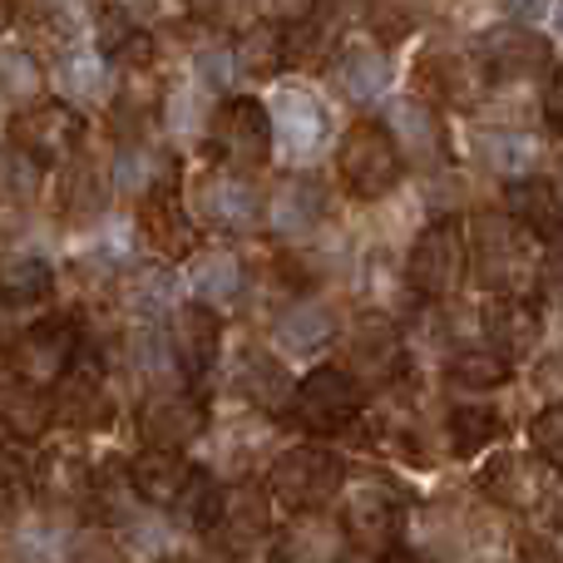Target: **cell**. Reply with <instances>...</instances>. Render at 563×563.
I'll use <instances>...</instances> for the list:
<instances>
[{
    "instance_id": "22",
    "label": "cell",
    "mask_w": 563,
    "mask_h": 563,
    "mask_svg": "<svg viewBox=\"0 0 563 563\" xmlns=\"http://www.w3.org/2000/svg\"><path fill=\"white\" fill-rule=\"evenodd\" d=\"M505 213L525 228L534 243L563 247V194L549 178H525L505 188Z\"/></svg>"
},
{
    "instance_id": "7",
    "label": "cell",
    "mask_w": 563,
    "mask_h": 563,
    "mask_svg": "<svg viewBox=\"0 0 563 563\" xmlns=\"http://www.w3.org/2000/svg\"><path fill=\"white\" fill-rule=\"evenodd\" d=\"M208 139L218 148V164L228 174H247V168H263L273 158V144H277V129H273V109L263 99H228L218 104L213 124H208Z\"/></svg>"
},
{
    "instance_id": "51",
    "label": "cell",
    "mask_w": 563,
    "mask_h": 563,
    "mask_svg": "<svg viewBox=\"0 0 563 563\" xmlns=\"http://www.w3.org/2000/svg\"><path fill=\"white\" fill-rule=\"evenodd\" d=\"M386 563H435L430 554H416V549H396V554H386Z\"/></svg>"
},
{
    "instance_id": "32",
    "label": "cell",
    "mask_w": 563,
    "mask_h": 563,
    "mask_svg": "<svg viewBox=\"0 0 563 563\" xmlns=\"http://www.w3.org/2000/svg\"><path fill=\"white\" fill-rule=\"evenodd\" d=\"M346 529L331 525L327 515H301L287 534L277 539V563H341Z\"/></svg>"
},
{
    "instance_id": "11",
    "label": "cell",
    "mask_w": 563,
    "mask_h": 563,
    "mask_svg": "<svg viewBox=\"0 0 563 563\" xmlns=\"http://www.w3.org/2000/svg\"><path fill=\"white\" fill-rule=\"evenodd\" d=\"M341 529L346 544L361 549L366 559L376 554H396V534H400V499L386 485H356L341 499Z\"/></svg>"
},
{
    "instance_id": "29",
    "label": "cell",
    "mask_w": 563,
    "mask_h": 563,
    "mask_svg": "<svg viewBox=\"0 0 563 563\" xmlns=\"http://www.w3.org/2000/svg\"><path fill=\"white\" fill-rule=\"evenodd\" d=\"M475 154L489 174H499L505 184H525L534 178L539 164V139L525 129H479L475 134Z\"/></svg>"
},
{
    "instance_id": "28",
    "label": "cell",
    "mask_w": 563,
    "mask_h": 563,
    "mask_svg": "<svg viewBox=\"0 0 563 563\" xmlns=\"http://www.w3.org/2000/svg\"><path fill=\"white\" fill-rule=\"evenodd\" d=\"M273 336L287 356H317V351H327L336 341V317L321 301H291L273 321Z\"/></svg>"
},
{
    "instance_id": "42",
    "label": "cell",
    "mask_w": 563,
    "mask_h": 563,
    "mask_svg": "<svg viewBox=\"0 0 563 563\" xmlns=\"http://www.w3.org/2000/svg\"><path fill=\"white\" fill-rule=\"evenodd\" d=\"M109 194H114V184H109V178H99V168L79 164L75 174H69V184H65V213L75 218V223L99 218L109 208Z\"/></svg>"
},
{
    "instance_id": "34",
    "label": "cell",
    "mask_w": 563,
    "mask_h": 563,
    "mask_svg": "<svg viewBox=\"0 0 563 563\" xmlns=\"http://www.w3.org/2000/svg\"><path fill=\"white\" fill-rule=\"evenodd\" d=\"M277 525V499L267 485H238L233 495H228V515H223V529L233 539H253V544H263L267 534H273Z\"/></svg>"
},
{
    "instance_id": "23",
    "label": "cell",
    "mask_w": 563,
    "mask_h": 563,
    "mask_svg": "<svg viewBox=\"0 0 563 563\" xmlns=\"http://www.w3.org/2000/svg\"><path fill=\"white\" fill-rule=\"evenodd\" d=\"M233 390L247 400V406H257V410H291V396H297L287 366H282L273 351H263V346L238 351V361H233Z\"/></svg>"
},
{
    "instance_id": "40",
    "label": "cell",
    "mask_w": 563,
    "mask_h": 563,
    "mask_svg": "<svg viewBox=\"0 0 563 563\" xmlns=\"http://www.w3.org/2000/svg\"><path fill=\"white\" fill-rule=\"evenodd\" d=\"M223 515H228L223 485H218L213 475H203V470H198V479L188 485V495L178 499L174 519H178L184 529H198V534H203V529H218V525H223Z\"/></svg>"
},
{
    "instance_id": "52",
    "label": "cell",
    "mask_w": 563,
    "mask_h": 563,
    "mask_svg": "<svg viewBox=\"0 0 563 563\" xmlns=\"http://www.w3.org/2000/svg\"><path fill=\"white\" fill-rule=\"evenodd\" d=\"M549 519H554V525H563V479H559L554 499H549Z\"/></svg>"
},
{
    "instance_id": "10",
    "label": "cell",
    "mask_w": 563,
    "mask_h": 563,
    "mask_svg": "<svg viewBox=\"0 0 563 563\" xmlns=\"http://www.w3.org/2000/svg\"><path fill=\"white\" fill-rule=\"evenodd\" d=\"M485 489L509 515H549V499H554L559 479L539 455H515V450H505V455L489 460Z\"/></svg>"
},
{
    "instance_id": "30",
    "label": "cell",
    "mask_w": 563,
    "mask_h": 563,
    "mask_svg": "<svg viewBox=\"0 0 563 563\" xmlns=\"http://www.w3.org/2000/svg\"><path fill=\"white\" fill-rule=\"evenodd\" d=\"M0 426H5L10 445H35V440L55 426V390H35V386H20V380H5Z\"/></svg>"
},
{
    "instance_id": "9",
    "label": "cell",
    "mask_w": 563,
    "mask_h": 563,
    "mask_svg": "<svg viewBox=\"0 0 563 563\" xmlns=\"http://www.w3.org/2000/svg\"><path fill=\"white\" fill-rule=\"evenodd\" d=\"M114 420V396L104 380V361L79 356V366L55 386V426H65L69 435H95Z\"/></svg>"
},
{
    "instance_id": "44",
    "label": "cell",
    "mask_w": 563,
    "mask_h": 563,
    "mask_svg": "<svg viewBox=\"0 0 563 563\" xmlns=\"http://www.w3.org/2000/svg\"><path fill=\"white\" fill-rule=\"evenodd\" d=\"M35 89H40V59L30 55V49L10 45L5 49V99L10 104H20V99L35 104Z\"/></svg>"
},
{
    "instance_id": "2",
    "label": "cell",
    "mask_w": 563,
    "mask_h": 563,
    "mask_svg": "<svg viewBox=\"0 0 563 563\" xmlns=\"http://www.w3.org/2000/svg\"><path fill=\"white\" fill-rule=\"evenodd\" d=\"M336 174H341V188L361 203H376V198L396 194L400 174H406V154L396 148L386 124L376 119H356V124L341 134V148H336Z\"/></svg>"
},
{
    "instance_id": "36",
    "label": "cell",
    "mask_w": 563,
    "mask_h": 563,
    "mask_svg": "<svg viewBox=\"0 0 563 563\" xmlns=\"http://www.w3.org/2000/svg\"><path fill=\"white\" fill-rule=\"evenodd\" d=\"M109 59L99 49H65L59 55V85L65 95H75L79 104L85 99H114V75H109Z\"/></svg>"
},
{
    "instance_id": "53",
    "label": "cell",
    "mask_w": 563,
    "mask_h": 563,
    "mask_svg": "<svg viewBox=\"0 0 563 563\" xmlns=\"http://www.w3.org/2000/svg\"><path fill=\"white\" fill-rule=\"evenodd\" d=\"M549 20H559V25H563V5H554V15H549Z\"/></svg>"
},
{
    "instance_id": "54",
    "label": "cell",
    "mask_w": 563,
    "mask_h": 563,
    "mask_svg": "<svg viewBox=\"0 0 563 563\" xmlns=\"http://www.w3.org/2000/svg\"><path fill=\"white\" fill-rule=\"evenodd\" d=\"M341 563H371V559H366V554H356V559H341Z\"/></svg>"
},
{
    "instance_id": "21",
    "label": "cell",
    "mask_w": 563,
    "mask_h": 563,
    "mask_svg": "<svg viewBox=\"0 0 563 563\" xmlns=\"http://www.w3.org/2000/svg\"><path fill=\"white\" fill-rule=\"evenodd\" d=\"M168 341H174V356H178L184 380L194 386V380L208 376V366H213L218 351H223V321H218V311L188 301V307H178L174 321H168Z\"/></svg>"
},
{
    "instance_id": "5",
    "label": "cell",
    "mask_w": 563,
    "mask_h": 563,
    "mask_svg": "<svg viewBox=\"0 0 563 563\" xmlns=\"http://www.w3.org/2000/svg\"><path fill=\"white\" fill-rule=\"evenodd\" d=\"M470 273V243H465V223L460 218H435L420 228V238L410 243L406 257V287L426 301H440L465 282Z\"/></svg>"
},
{
    "instance_id": "35",
    "label": "cell",
    "mask_w": 563,
    "mask_h": 563,
    "mask_svg": "<svg viewBox=\"0 0 563 563\" xmlns=\"http://www.w3.org/2000/svg\"><path fill=\"white\" fill-rule=\"evenodd\" d=\"M0 282H5V307L10 311H30V321H40V307H45L49 291H55V273H49V263H40V257H10Z\"/></svg>"
},
{
    "instance_id": "17",
    "label": "cell",
    "mask_w": 563,
    "mask_h": 563,
    "mask_svg": "<svg viewBox=\"0 0 563 563\" xmlns=\"http://www.w3.org/2000/svg\"><path fill=\"white\" fill-rule=\"evenodd\" d=\"M386 129L396 139V148L406 154V164L416 168H440L445 164V124H440L435 104H426L420 95H400L386 104Z\"/></svg>"
},
{
    "instance_id": "43",
    "label": "cell",
    "mask_w": 563,
    "mask_h": 563,
    "mask_svg": "<svg viewBox=\"0 0 563 563\" xmlns=\"http://www.w3.org/2000/svg\"><path fill=\"white\" fill-rule=\"evenodd\" d=\"M529 455H539L554 475H563V400L544 406L529 420Z\"/></svg>"
},
{
    "instance_id": "33",
    "label": "cell",
    "mask_w": 563,
    "mask_h": 563,
    "mask_svg": "<svg viewBox=\"0 0 563 563\" xmlns=\"http://www.w3.org/2000/svg\"><path fill=\"white\" fill-rule=\"evenodd\" d=\"M336 85L346 99H380L390 89V55L380 45H346L336 55Z\"/></svg>"
},
{
    "instance_id": "24",
    "label": "cell",
    "mask_w": 563,
    "mask_h": 563,
    "mask_svg": "<svg viewBox=\"0 0 563 563\" xmlns=\"http://www.w3.org/2000/svg\"><path fill=\"white\" fill-rule=\"evenodd\" d=\"M267 233L277 238H311L321 223V184L307 174H291L267 194V213H263Z\"/></svg>"
},
{
    "instance_id": "4",
    "label": "cell",
    "mask_w": 563,
    "mask_h": 563,
    "mask_svg": "<svg viewBox=\"0 0 563 563\" xmlns=\"http://www.w3.org/2000/svg\"><path fill=\"white\" fill-rule=\"evenodd\" d=\"M75 366H79L75 317H40V321H30L25 331L10 336L5 380H20V386L45 390V386H59Z\"/></svg>"
},
{
    "instance_id": "8",
    "label": "cell",
    "mask_w": 563,
    "mask_h": 563,
    "mask_svg": "<svg viewBox=\"0 0 563 563\" xmlns=\"http://www.w3.org/2000/svg\"><path fill=\"white\" fill-rule=\"evenodd\" d=\"M85 139V119L79 109H69L65 99H49V104H25L10 119V148L30 154L40 168L45 164H69Z\"/></svg>"
},
{
    "instance_id": "15",
    "label": "cell",
    "mask_w": 563,
    "mask_h": 563,
    "mask_svg": "<svg viewBox=\"0 0 563 563\" xmlns=\"http://www.w3.org/2000/svg\"><path fill=\"white\" fill-rule=\"evenodd\" d=\"M139 435L148 450H184L208 435V406L194 390H164L148 396L139 410Z\"/></svg>"
},
{
    "instance_id": "1",
    "label": "cell",
    "mask_w": 563,
    "mask_h": 563,
    "mask_svg": "<svg viewBox=\"0 0 563 563\" xmlns=\"http://www.w3.org/2000/svg\"><path fill=\"white\" fill-rule=\"evenodd\" d=\"M465 243H470V273L495 297H525L529 287H544L539 243L509 213H495V208L475 213L465 223Z\"/></svg>"
},
{
    "instance_id": "39",
    "label": "cell",
    "mask_w": 563,
    "mask_h": 563,
    "mask_svg": "<svg viewBox=\"0 0 563 563\" xmlns=\"http://www.w3.org/2000/svg\"><path fill=\"white\" fill-rule=\"evenodd\" d=\"M509 371L515 366L505 356H495V351H455L445 366V380L450 390H495L509 380Z\"/></svg>"
},
{
    "instance_id": "48",
    "label": "cell",
    "mask_w": 563,
    "mask_h": 563,
    "mask_svg": "<svg viewBox=\"0 0 563 563\" xmlns=\"http://www.w3.org/2000/svg\"><path fill=\"white\" fill-rule=\"evenodd\" d=\"M544 119L563 134V65H554V75L544 85Z\"/></svg>"
},
{
    "instance_id": "12",
    "label": "cell",
    "mask_w": 563,
    "mask_h": 563,
    "mask_svg": "<svg viewBox=\"0 0 563 563\" xmlns=\"http://www.w3.org/2000/svg\"><path fill=\"white\" fill-rule=\"evenodd\" d=\"M95 475L99 470L85 465V455H75L69 445L45 450L30 465V499L49 515H69V509H89L95 505Z\"/></svg>"
},
{
    "instance_id": "47",
    "label": "cell",
    "mask_w": 563,
    "mask_h": 563,
    "mask_svg": "<svg viewBox=\"0 0 563 563\" xmlns=\"http://www.w3.org/2000/svg\"><path fill=\"white\" fill-rule=\"evenodd\" d=\"M366 20H371V35H376L380 45H400V40L410 35V20H416V10H406V5H371Z\"/></svg>"
},
{
    "instance_id": "20",
    "label": "cell",
    "mask_w": 563,
    "mask_h": 563,
    "mask_svg": "<svg viewBox=\"0 0 563 563\" xmlns=\"http://www.w3.org/2000/svg\"><path fill=\"white\" fill-rule=\"evenodd\" d=\"M341 371L356 380L361 390H380L396 386L400 371H406V341L390 327H361L356 336L346 341V356H341Z\"/></svg>"
},
{
    "instance_id": "41",
    "label": "cell",
    "mask_w": 563,
    "mask_h": 563,
    "mask_svg": "<svg viewBox=\"0 0 563 563\" xmlns=\"http://www.w3.org/2000/svg\"><path fill=\"white\" fill-rule=\"evenodd\" d=\"M119 301L134 317H158V311H174V282L168 273H124L119 277Z\"/></svg>"
},
{
    "instance_id": "25",
    "label": "cell",
    "mask_w": 563,
    "mask_h": 563,
    "mask_svg": "<svg viewBox=\"0 0 563 563\" xmlns=\"http://www.w3.org/2000/svg\"><path fill=\"white\" fill-rule=\"evenodd\" d=\"M267 109H273L277 144L287 148L291 158H311L321 144H327V109H321L311 95H301V89H282Z\"/></svg>"
},
{
    "instance_id": "3",
    "label": "cell",
    "mask_w": 563,
    "mask_h": 563,
    "mask_svg": "<svg viewBox=\"0 0 563 563\" xmlns=\"http://www.w3.org/2000/svg\"><path fill=\"white\" fill-rule=\"evenodd\" d=\"M341 485H346V465H341V455L311 445V440L307 445L282 450L273 465H267V489H273L277 505L291 509L297 519L321 515V509L341 495Z\"/></svg>"
},
{
    "instance_id": "26",
    "label": "cell",
    "mask_w": 563,
    "mask_h": 563,
    "mask_svg": "<svg viewBox=\"0 0 563 563\" xmlns=\"http://www.w3.org/2000/svg\"><path fill=\"white\" fill-rule=\"evenodd\" d=\"M188 291H194L198 307H233L247 291V267L238 253L228 247H203V253L188 263Z\"/></svg>"
},
{
    "instance_id": "50",
    "label": "cell",
    "mask_w": 563,
    "mask_h": 563,
    "mask_svg": "<svg viewBox=\"0 0 563 563\" xmlns=\"http://www.w3.org/2000/svg\"><path fill=\"white\" fill-rule=\"evenodd\" d=\"M515 563H563L554 549H544V544H534V549H525V554H519Z\"/></svg>"
},
{
    "instance_id": "49",
    "label": "cell",
    "mask_w": 563,
    "mask_h": 563,
    "mask_svg": "<svg viewBox=\"0 0 563 563\" xmlns=\"http://www.w3.org/2000/svg\"><path fill=\"white\" fill-rule=\"evenodd\" d=\"M69 563H134V559H129L124 549H104V544H99V549H79V554H69Z\"/></svg>"
},
{
    "instance_id": "27",
    "label": "cell",
    "mask_w": 563,
    "mask_h": 563,
    "mask_svg": "<svg viewBox=\"0 0 563 563\" xmlns=\"http://www.w3.org/2000/svg\"><path fill=\"white\" fill-rule=\"evenodd\" d=\"M479 55H485V65L495 69L499 79H529L549 65L554 49H549V35H539V30L509 25V30H489L485 45H479Z\"/></svg>"
},
{
    "instance_id": "14",
    "label": "cell",
    "mask_w": 563,
    "mask_h": 563,
    "mask_svg": "<svg viewBox=\"0 0 563 563\" xmlns=\"http://www.w3.org/2000/svg\"><path fill=\"white\" fill-rule=\"evenodd\" d=\"M139 238L154 257L164 263H194V243H198V228H194V213H188V198L178 194V184L158 188V194L139 198Z\"/></svg>"
},
{
    "instance_id": "38",
    "label": "cell",
    "mask_w": 563,
    "mask_h": 563,
    "mask_svg": "<svg viewBox=\"0 0 563 563\" xmlns=\"http://www.w3.org/2000/svg\"><path fill=\"white\" fill-rule=\"evenodd\" d=\"M445 430H450V450H455L460 460H470L499 435V416L485 406V400H465V406L450 410Z\"/></svg>"
},
{
    "instance_id": "6",
    "label": "cell",
    "mask_w": 563,
    "mask_h": 563,
    "mask_svg": "<svg viewBox=\"0 0 563 563\" xmlns=\"http://www.w3.org/2000/svg\"><path fill=\"white\" fill-rule=\"evenodd\" d=\"M291 426L311 440L327 435H351V426L361 420V386L341 366H317L291 396Z\"/></svg>"
},
{
    "instance_id": "46",
    "label": "cell",
    "mask_w": 563,
    "mask_h": 563,
    "mask_svg": "<svg viewBox=\"0 0 563 563\" xmlns=\"http://www.w3.org/2000/svg\"><path fill=\"white\" fill-rule=\"evenodd\" d=\"M238 79H243V65H238V49L233 45H218V49H203L198 55V85L203 89H233Z\"/></svg>"
},
{
    "instance_id": "45",
    "label": "cell",
    "mask_w": 563,
    "mask_h": 563,
    "mask_svg": "<svg viewBox=\"0 0 563 563\" xmlns=\"http://www.w3.org/2000/svg\"><path fill=\"white\" fill-rule=\"evenodd\" d=\"M40 184H45V168H40L30 154L10 148L5 154V194H10V203H35Z\"/></svg>"
},
{
    "instance_id": "37",
    "label": "cell",
    "mask_w": 563,
    "mask_h": 563,
    "mask_svg": "<svg viewBox=\"0 0 563 563\" xmlns=\"http://www.w3.org/2000/svg\"><path fill=\"white\" fill-rule=\"evenodd\" d=\"M238 65L243 75L267 79L277 65H287V30L282 25H243L238 30Z\"/></svg>"
},
{
    "instance_id": "16",
    "label": "cell",
    "mask_w": 563,
    "mask_h": 563,
    "mask_svg": "<svg viewBox=\"0 0 563 563\" xmlns=\"http://www.w3.org/2000/svg\"><path fill=\"white\" fill-rule=\"evenodd\" d=\"M479 331H485L495 356L519 366V361H529L539 351V341H544V317H539V307L529 297H489L485 307H479Z\"/></svg>"
},
{
    "instance_id": "13",
    "label": "cell",
    "mask_w": 563,
    "mask_h": 563,
    "mask_svg": "<svg viewBox=\"0 0 563 563\" xmlns=\"http://www.w3.org/2000/svg\"><path fill=\"white\" fill-rule=\"evenodd\" d=\"M194 203L198 218L218 233H253L267 213V198L247 184L243 174H228V168H213L194 184Z\"/></svg>"
},
{
    "instance_id": "19",
    "label": "cell",
    "mask_w": 563,
    "mask_h": 563,
    "mask_svg": "<svg viewBox=\"0 0 563 563\" xmlns=\"http://www.w3.org/2000/svg\"><path fill=\"white\" fill-rule=\"evenodd\" d=\"M198 479V470L184 460V450H139L129 460V485H134L139 505L148 509H178V499L188 495V485Z\"/></svg>"
},
{
    "instance_id": "31",
    "label": "cell",
    "mask_w": 563,
    "mask_h": 563,
    "mask_svg": "<svg viewBox=\"0 0 563 563\" xmlns=\"http://www.w3.org/2000/svg\"><path fill=\"white\" fill-rule=\"evenodd\" d=\"M129 371H134V376L144 380L154 396L188 386L184 371H178L174 341H168V331H158V327H139L134 336H129Z\"/></svg>"
},
{
    "instance_id": "18",
    "label": "cell",
    "mask_w": 563,
    "mask_h": 563,
    "mask_svg": "<svg viewBox=\"0 0 563 563\" xmlns=\"http://www.w3.org/2000/svg\"><path fill=\"white\" fill-rule=\"evenodd\" d=\"M495 85V69L485 65V55H426L420 59V89L435 104H455V109H475L479 99Z\"/></svg>"
}]
</instances>
